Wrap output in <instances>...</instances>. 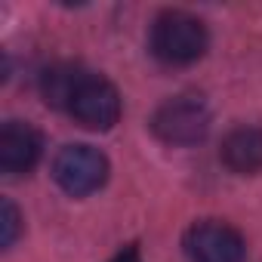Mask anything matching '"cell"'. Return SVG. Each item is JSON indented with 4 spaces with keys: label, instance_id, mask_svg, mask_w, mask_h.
Here are the masks:
<instances>
[{
    "label": "cell",
    "instance_id": "cell-1",
    "mask_svg": "<svg viewBox=\"0 0 262 262\" xmlns=\"http://www.w3.org/2000/svg\"><path fill=\"white\" fill-rule=\"evenodd\" d=\"M207 47H210V34L198 16L185 10H164L155 16L148 31V50L164 65L173 68L194 65L207 53Z\"/></svg>",
    "mask_w": 262,
    "mask_h": 262
},
{
    "label": "cell",
    "instance_id": "cell-2",
    "mask_svg": "<svg viewBox=\"0 0 262 262\" xmlns=\"http://www.w3.org/2000/svg\"><path fill=\"white\" fill-rule=\"evenodd\" d=\"M213 126V114L201 96H173L161 102L151 114V133L164 145H198L207 139Z\"/></svg>",
    "mask_w": 262,
    "mask_h": 262
},
{
    "label": "cell",
    "instance_id": "cell-3",
    "mask_svg": "<svg viewBox=\"0 0 262 262\" xmlns=\"http://www.w3.org/2000/svg\"><path fill=\"white\" fill-rule=\"evenodd\" d=\"M53 179L71 198L99 191L108 179V158L93 145H65L53 158Z\"/></svg>",
    "mask_w": 262,
    "mask_h": 262
},
{
    "label": "cell",
    "instance_id": "cell-4",
    "mask_svg": "<svg viewBox=\"0 0 262 262\" xmlns=\"http://www.w3.org/2000/svg\"><path fill=\"white\" fill-rule=\"evenodd\" d=\"M68 114L80 126L105 133V129H111L120 120V93L108 77L83 71V77L68 102Z\"/></svg>",
    "mask_w": 262,
    "mask_h": 262
},
{
    "label": "cell",
    "instance_id": "cell-5",
    "mask_svg": "<svg viewBox=\"0 0 262 262\" xmlns=\"http://www.w3.org/2000/svg\"><path fill=\"white\" fill-rule=\"evenodd\" d=\"M185 256L191 262H244L247 259V241L237 228L219 219L194 222L185 231Z\"/></svg>",
    "mask_w": 262,
    "mask_h": 262
},
{
    "label": "cell",
    "instance_id": "cell-6",
    "mask_svg": "<svg viewBox=\"0 0 262 262\" xmlns=\"http://www.w3.org/2000/svg\"><path fill=\"white\" fill-rule=\"evenodd\" d=\"M43 155V136L28 120H7L0 126V170L7 176H22L37 167Z\"/></svg>",
    "mask_w": 262,
    "mask_h": 262
},
{
    "label": "cell",
    "instance_id": "cell-7",
    "mask_svg": "<svg viewBox=\"0 0 262 262\" xmlns=\"http://www.w3.org/2000/svg\"><path fill=\"white\" fill-rule=\"evenodd\" d=\"M222 164L237 176L262 173V126H237L222 139Z\"/></svg>",
    "mask_w": 262,
    "mask_h": 262
},
{
    "label": "cell",
    "instance_id": "cell-8",
    "mask_svg": "<svg viewBox=\"0 0 262 262\" xmlns=\"http://www.w3.org/2000/svg\"><path fill=\"white\" fill-rule=\"evenodd\" d=\"M86 68L74 65V62H59V65H50L43 74H40V96L50 108H59V111H68V102L80 83Z\"/></svg>",
    "mask_w": 262,
    "mask_h": 262
},
{
    "label": "cell",
    "instance_id": "cell-9",
    "mask_svg": "<svg viewBox=\"0 0 262 262\" xmlns=\"http://www.w3.org/2000/svg\"><path fill=\"white\" fill-rule=\"evenodd\" d=\"M19 234H22V216H19V207H16L10 198H4V201H0V247L10 250V247L19 241Z\"/></svg>",
    "mask_w": 262,
    "mask_h": 262
},
{
    "label": "cell",
    "instance_id": "cell-10",
    "mask_svg": "<svg viewBox=\"0 0 262 262\" xmlns=\"http://www.w3.org/2000/svg\"><path fill=\"white\" fill-rule=\"evenodd\" d=\"M108 262H142V256H139V247H123L114 259H108Z\"/></svg>",
    "mask_w": 262,
    "mask_h": 262
}]
</instances>
